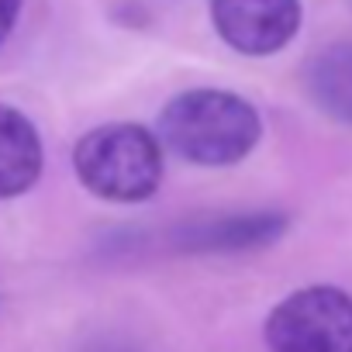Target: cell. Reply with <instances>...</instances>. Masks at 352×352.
<instances>
[{"instance_id":"obj_1","label":"cell","mask_w":352,"mask_h":352,"mask_svg":"<svg viewBox=\"0 0 352 352\" xmlns=\"http://www.w3.org/2000/svg\"><path fill=\"white\" fill-rule=\"evenodd\" d=\"M263 135L256 107L232 90H187L159 114V138L194 166H235Z\"/></svg>"},{"instance_id":"obj_8","label":"cell","mask_w":352,"mask_h":352,"mask_svg":"<svg viewBox=\"0 0 352 352\" xmlns=\"http://www.w3.org/2000/svg\"><path fill=\"white\" fill-rule=\"evenodd\" d=\"M18 14H21V0H0V42L14 32Z\"/></svg>"},{"instance_id":"obj_5","label":"cell","mask_w":352,"mask_h":352,"mask_svg":"<svg viewBox=\"0 0 352 352\" xmlns=\"http://www.w3.org/2000/svg\"><path fill=\"white\" fill-rule=\"evenodd\" d=\"M287 232V214L276 211H249V214H218L197 218L173 232V249L180 252H252L273 245Z\"/></svg>"},{"instance_id":"obj_7","label":"cell","mask_w":352,"mask_h":352,"mask_svg":"<svg viewBox=\"0 0 352 352\" xmlns=\"http://www.w3.org/2000/svg\"><path fill=\"white\" fill-rule=\"evenodd\" d=\"M304 87L321 114L352 124V42L321 49L304 69Z\"/></svg>"},{"instance_id":"obj_6","label":"cell","mask_w":352,"mask_h":352,"mask_svg":"<svg viewBox=\"0 0 352 352\" xmlns=\"http://www.w3.org/2000/svg\"><path fill=\"white\" fill-rule=\"evenodd\" d=\"M42 173L38 128L18 111L0 104V201L21 197Z\"/></svg>"},{"instance_id":"obj_4","label":"cell","mask_w":352,"mask_h":352,"mask_svg":"<svg viewBox=\"0 0 352 352\" xmlns=\"http://www.w3.org/2000/svg\"><path fill=\"white\" fill-rule=\"evenodd\" d=\"M211 21L242 56H273L300 32V0H211Z\"/></svg>"},{"instance_id":"obj_3","label":"cell","mask_w":352,"mask_h":352,"mask_svg":"<svg viewBox=\"0 0 352 352\" xmlns=\"http://www.w3.org/2000/svg\"><path fill=\"white\" fill-rule=\"evenodd\" d=\"M270 352H352V297L338 287H304L266 318Z\"/></svg>"},{"instance_id":"obj_2","label":"cell","mask_w":352,"mask_h":352,"mask_svg":"<svg viewBox=\"0 0 352 352\" xmlns=\"http://www.w3.org/2000/svg\"><path fill=\"white\" fill-rule=\"evenodd\" d=\"M73 166L94 197L138 204L162 184V145L142 124H100L80 138Z\"/></svg>"}]
</instances>
